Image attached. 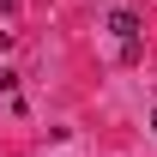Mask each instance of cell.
<instances>
[{"mask_svg": "<svg viewBox=\"0 0 157 157\" xmlns=\"http://www.w3.org/2000/svg\"><path fill=\"white\" fill-rule=\"evenodd\" d=\"M109 30L127 42V36H139V18H133V12H115V18H109Z\"/></svg>", "mask_w": 157, "mask_h": 157, "instance_id": "obj_1", "label": "cell"}, {"mask_svg": "<svg viewBox=\"0 0 157 157\" xmlns=\"http://www.w3.org/2000/svg\"><path fill=\"white\" fill-rule=\"evenodd\" d=\"M0 91H12V73H6V67H0Z\"/></svg>", "mask_w": 157, "mask_h": 157, "instance_id": "obj_2", "label": "cell"}, {"mask_svg": "<svg viewBox=\"0 0 157 157\" xmlns=\"http://www.w3.org/2000/svg\"><path fill=\"white\" fill-rule=\"evenodd\" d=\"M151 133H157V115H151Z\"/></svg>", "mask_w": 157, "mask_h": 157, "instance_id": "obj_3", "label": "cell"}]
</instances>
